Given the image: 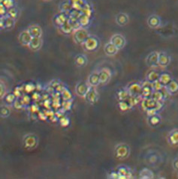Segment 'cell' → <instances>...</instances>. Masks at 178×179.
Instances as JSON below:
<instances>
[{
  "mask_svg": "<svg viewBox=\"0 0 178 179\" xmlns=\"http://www.w3.org/2000/svg\"><path fill=\"white\" fill-rule=\"evenodd\" d=\"M114 153L116 157L118 159H126L130 154V148L126 143H120L115 146Z\"/></svg>",
  "mask_w": 178,
  "mask_h": 179,
  "instance_id": "1",
  "label": "cell"
},
{
  "mask_svg": "<svg viewBox=\"0 0 178 179\" xmlns=\"http://www.w3.org/2000/svg\"><path fill=\"white\" fill-rule=\"evenodd\" d=\"M90 36L88 31L86 28L81 27L79 29L74 30L73 38L74 41L79 44H83V43L87 39V37Z\"/></svg>",
  "mask_w": 178,
  "mask_h": 179,
  "instance_id": "2",
  "label": "cell"
},
{
  "mask_svg": "<svg viewBox=\"0 0 178 179\" xmlns=\"http://www.w3.org/2000/svg\"><path fill=\"white\" fill-rule=\"evenodd\" d=\"M85 50L88 51H94L99 46V41L96 36H89L86 41L83 43Z\"/></svg>",
  "mask_w": 178,
  "mask_h": 179,
  "instance_id": "3",
  "label": "cell"
},
{
  "mask_svg": "<svg viewBox=\"0 0 178 179\" xmlns=\"http://www.w3.org/2000/svg\"><path fill=\"white\" fill-rule=\"evenodd\" d=\"M126 89L127 90L128 95L131 97H141L142 94V85L134 82L131 83L126 86Z\"/></svg>",
  "mask_w": 178,
  "mask_h": 179,
  "instance_id": "4",
  "label": "cell"
},
{
  "mask_svg": "<svg viewBox=\"0 0 178 179\" xmlns=\"http://www.w3.org/2000/svg\"><path fill=\"white\" fill-rule=\"evenodd\" d=\"M110 42H111L115 47H117L118 50H121L126 46V40L123 35H122L121 34H115L111 36Z\"/></svg>",
  "mask_w": 178,
  "mask_h": 179,
  "instance_id": "5",
  "label": "cell"
},
{
  "mask_svg": "<svg viewBox=\"0 0 178 179\" xmlns=\"http://www.w3.org/2000/svg\"><path fill=\"white\" fill-rule=\"evenodd\" d=\"M38 138L34 134H27L24 138V147L27 149H33L38 145Z\"/></svg>",
  "mask_w": 178,
  "mask_h": 179,
  "instance_id": "6",
  "label": "cell"
},
{
  "mask_svg": "<svg viewBox=\"0 0 178 179\" xmlns=\"http://www.w3.org/2000/svg\"><path fill=\"white\" fill-rule=\"evenodd\" d=\"M91 86L87 82H80L77 84L75 87V92L80 97H85Z\"/></svg>",
  "mask_w": 178,
  "mask_h": 179,
  "instance_id": "7",
  "label": "cell"
},
{
  "mask_svg": "<svg viewBox=\"0 0 178 179\" xmlns=\"http://www.w3.org/2000/svg\"><path fill=\"white\" fill-rule=\"evenodd\" d=\"M84 97L86 101L88 103H91V104H94V103L97 102L98 100V94L96 91V88L93 87V86H91L90 90H89L87 94Z\"/></svg>",
  "mask_w": 178,
  "mask_h": 179,
  "instance_id": "8",
  "label": "cell"
},
{
  "mask_svg": "<svg viewBox=\"0 0 178 179\" xmlns=\"http://www.w3.org/2000/svg\"><path fill=\"white\" fill-rule=\"evenodd\" d=\"M147 25L152 29H158L162 24V20L160 17L156 14H152L147 19Z\"/></svg>",
  "mask_w": 178,
  "mask_h": 179,
  "instance_id": "9",
  "label": "cell"
},
{
  "mask_svg": "<svg viewBox=\"0 0 178 179\" xmlns=\"http://www.w3.org/2000/svg\"><path fill=\"white\" fill-rule=\"evenodd\" d=\"M32 38H33V37L30 35V33L27 29L22 31L20 33L18 37L19 42H20L23 46H29Z\"/></svg>",
  "mask_w": 178,
  "mask_h": 179,
  "instance_id": "10",
  "label": "cell"
},
{
  "mask_svg": "<svg viewBox=\"0 0 178 179\" xmlns=\"http://www.w3.org/2000/svg\"><path fill=\"white\" fill-rule=\"evenodd\" d=\"M146 64L149 67H156L159 65V52H152L146 58Z\"/></svg>",
  "mask_w": 178,
  "mask_h": 179,
  "instance_id": "11",
  "label": "cell"
},
{
  "mask_svg": "<svg viewBox=\"0 0 178 179\" xmlns=\"http://www.w3.org/2000/svg\"><path fill=\"white\" fill-rule=\"evenodd\" d=\"M100 84L105 85L109 82L111 78V71L107 68H103L99 71Z\"/></svg>",
  "mask_w": 178,
  "mask_h": 179,
  "instance_id": "12",
  "label": "cell"
},
{
  "mask_svg": "<svg viewBox=\"0 0 178 179\" xmlns=\"http://www.w3.org/2000/svg\"><path fill=\"white\" fill-rule=\"evenodd\" d=\"M87 82L90 86L96 87L98 85L100 84V77L99 71H93L91 73L88 77Z\"/></svg>",
  "mask_w": 178,
  "mask_h": 179,
  "instance_id": "13",
  "label": "cell"
},
{
  "mask_svg": "<svg viewBox=\"0 0 178 179\" xmlns=\"http://www.w3.org/2000/svg\"><path fill=\"white\" fill-rule=\"evenodd\" d=\"M171 56L167 52H159V65L162 67H166L171 62Z\"/></svg>",
  "mask_w": 178,
  "mask_h": 179,
  "instance_id": "14",
  "label": "cell"
},
{
  "mask_svg": "<svg viewBox=\"0 0 178 179\" xmlns=\"http://www.w3.org/2000/svg\"><path fill=\"white\" fill-rule=\"evenodd\" d=\"M27 30L33 37H41V35H42V29L38 24H32L28 27Z\"/></svg>",
  "mask_w": 178,
  "mask_h": 179,
  "instance_id": "15",
  "label": "cell"
},
{
  "mask_svg": "<svg viewBox=\"0 0 178 179\" xmlns=\"http://www.w3.org/2000/svg\"><path fill=\"white\" fill-rule=\"evenodd\" d=\"M28 47L32 50H33V51H37V50H40L41 47H42V39H41V37H33Z\"/></svg>",
  "mask_w": 178,
  "mask_h": 179,
  "instance_id": "16",
  "label": "cell"
},
{
  "mask_svg": "<svg viewBox=\"0 0 178 179\" xmlns=\"http://www.w3.org/2000/svg\"><path fill=\"white\" fill-rule=\"evenodd\" d=\"M165 88L169 95H175L178 92V81L173 79Z\"/></svg>",
  "mask_w": 178,
  "mask_h": 179,
  "instance_id": "17",
  "label": "cell"
},
{
  "mask_svg": "<svg viewBox=\"0 0 178 179\" xmlns=\"http://www.w3.org/2000/svg\"><path fill=\"white\" fill-rule=\"evenodd\" d=\"M128 21H129V18H128V16L126 13H119L116 16V22L117 25L124 26L127 25Z\"/></svg>",
  "mask_w": 178,
  "mask_h": 179,
  "instance_id": "18",
  "label": "cell"
},
{
  "mask_svg": "<svg viewBox=\"0 0 178 179\" xmlns=\"http://www.w3.org/2000/svg\"><path fill=\"white\" fill-rule=\"evenodd\" d=\"M69 19V14L66 13L60 12V14L56 15L54 17V22L59 27L62 26L66 22V20Z\"/></svg>",
  "mask_w": 178,
  "mask_h": 179,
  "instance_id": "19",
  "label": "cell"
},
{
  "mask_svg": "<svg viewBox=\"0 0 178 179\" xmlns=\"http://www.w3.org/2000/svg\"><path fill=\"white\" fill-rule=\"evenodd\" d=\"M118 49L117 47H115L111 42H108L105 44V48H104V51L106 53V55L109 56H115L118 52Z\"/></svg>",
  "mask_w": 178,
  "mask_h": 179,
  "instance_id": "20",
  "label": "cell"
},
{
  "mask_svg": "<svg viewBox=\"0 0 178 179\" xmlns=\"http://www.w3.org/2000/svg\"><path fill=\"white\" fill-rule=\"evenodd\" d=\"M73 9L72 4H71L70 0H64L60 5V12L66 13L69 14V12Z\"/></svg>",
  "mask_w": 178,
  "mask_h": 179,
  "instance_id": "21",
  "label": "cell"
},
{
  "mask_svg": "<svg viewBox=\"0 0 178 179\" xmlns=\"http://www.w3.org/2000/svg\"><path fill=\"white\" fill-rule=\"evenodd\" d=\"M168 142L172 146H178V129L172 130L168 137Z\"/></svg>",
  "mask_w": 178,
  "mask_h": 179,
  "instance_id": "22",
  "label": "cell"
},
{
  "mask_svg": "<svg viewBox=\"0 0 178 179\" xmlns=\"http://www.w3.org/2000/svg\"><path fill=\"white\" fill-rule=\"evenodd\" d=\"M4 29L11 30L15 26V19L9 16H4Z\"/></svg>",
  "mask_w": 178,
  "mask_h": 179,
  "instance_id": "23",
  "label": "cell"
},
{
  "mask_svg": "<svg viewBox=\"0 0 178 179\" xmlns=\"http://www.w3.org/2000/svg\"><path fill=\"white\" fill-rule=\"evenodd\" d=\"M60 29L64 34H70L74 32V26L72 22L69 20V18L66 20V22L62 26H60Z\"/></svg>",
  "mask_w": 178,
  "mask_h": 179,
  "instance_id": "24",
  "label": "cell"
},
{
  "mask_svg": "<svg viewBox=\"0 0 178 179\" xmlns=\"http://www.w3.org/2000/svg\"><path fill=\"white\" fill-rule=\"evenodd\" d=\"M160 155H158L156 153H154V152H152V153L149 154L147 156V163H149V165L152 166H154L160 163Z\"/></svg>",
  "mask_w": 178,
  "mask_h": 179,
  "instance_id": "25",
  "label": "cell"
},
{
  "mask_svg": "<svg viewBox=\"0 0 178 179\" xmlns=\"http://www.w3.org/2000/svg\"><path fill=\"white\" fill-rule=\"evenodd\" d=\"M117 172L119 174V178H130L131 176H129V175H131L129 169L127 167H120L117 169Z\"/></svg>",
  "mask_w": 178,
  "mask_h": 179,
  "instance_id": "26",
  "label": "cell"
},
{
  "mask_svg": "<svg viewBox=\"0 0 178 179\" xmlns=\"http://www.w3.org/2000/svg\"><path fill=\"white\" fill-rule=\"evenodd\" d=\"M160 73H158L157 71H151L147 74V82H150V83H153V82L159 81L160 80Z\"/></svg>",
  "mask_w": 178,
  "mask_h": 179,
  "instance_id": "27",
  "label": "cell"
},
{
  "mask_svg": "<svg viewBox=\"0 0 178 179\" xmlns=\"http://www.w3.org/2000/svg\"><path fill=\"white\" fill-rule=\"evenodd\" d=\"M173 80L172 77L171 76V74L168 73H160V80L159 81L164 86H167V85L171 81Z\"/></svg>",
  "mask_w": 178,
  "mask_h": 179,
  "instance_id": "28",
  "label": "cell"
},
{
  "mask_svg": "<svg viewBox=\"0 0 178 179\" xmlns=\"http://www.w3.org/2000/svg\"><path fill=\"white\" fill-rule=\"evenodd\" d=\"M71 4H72L73 9L77 11H81L82 10L83 7L84 6L85 4L86 3V2L85 0H70Z\"/></svg>",
  "mask_w": 178,
  "mask_h": 179,
  "instance_id": "29",
  "label": "cell"
},
{
  "mask_svg": "<svg viewBox=\"0 0 178 179\" xmlns=\"http://www.w3.org/2000/svg\"><path fill=\"white\" fill-rule=\"evenodd\" d=\"M86 62H87V59L84 55H82V54H79V55L76 56L75 59V65L78 67H82V66H84L86 64Z\"/></svg>",
  "mask_w": 178,
  "mask_h": 179,
  "instance_id": "30",
  "label": "cell"
},
{
  "mask_svg": "<svg viewBox=\"0 0 178 179\" xmlns=\"http://www.w3.org/2000/svg\"><path fill=\"white\" fill-rule=\"evenodd\" d=\"M139 175H140L139 176L140 178H144V179L153 178V172L150 170V169L147 168H144L142 169L141 172H140Z\"/></svg>",
  "mask_w": 178,
  "mask_h": 179,
  "instance_id": "31",
  "label": "cell"
},
{
  "mask_svg": "<svg viewBox=\"0 0 178 179\" xmlns=\"http://www.w3.org/2000/svg\"><path fill=\"white\" fill-rule=\"evenodd\" d=\"M148 122L149 124H150L153 127H155V126H157L161 122V117L160 115L158 114H154L153 116H149L148 118Z\"/></svg>",
  "mask_w": 178,
  "mask_h": 179,
  "instance_id": "32",
  "label": "cell"
},
{
  "mask_svg": "<svg viewBox=\"0 0 178 179\" xmlns=\"http://www.w3.org/2000/svg\"><path fill=\"white\" fill-rule=\"evenodd\" d=\"M78 22H79V23H80L81 27L86 28V27H87L89 25H90V17L86 16V15H84V14H82L78 19Z\"/></svg>",
  "mask_w": 178,
  "mask_h": 179,
  "instance_id": "33",
  "label": "cell"
},
{
  "mask_svg": "<svg viewBox=\"0 0 178 179\" xmlns=\"http://www.w3.org/2000/svg\"><path fill=\"white\" fill-rule=\"evenodd\" d=\"M117 97H118L119 101H127V99L129 97V95H128L127 90L125 89L120 90L117 92Z\"/></svg>",
  "mask_w": 178,
  "mask_h": 179,
  "instance_id": "34",
  "label": "cell"
},
{
  "mask_svg": "<svg viewBox=\"0 0 178 179\" xmlns=\"http://www.w3.org/2000/svg\"><path fill=\"white\" fill-rule=\"evenodd\" d=\"M3 98L4 100H5V102H6L8 105H11L14 103L15 100L17 99V97H16V96L14 95V94L13 93V94H8V95H5Z\"/></svg>",
  "mask_w": 178,
  "mask_h": 179,
  "instance_id": "35",
  "label": "cell"
},
{
  "mask_svg": "<svg viewBox=\"0 0 178 179\" xmlns=\"http://www.w3.org/2000/svg\"><path fill=\"white\" fill-rule=\"evenodd\" d=\"M118 107L120 108V110L121 111H123V112L127 111L129 110L130 108H132L131 106L129 105V103L126 102V101H120L118 103Z\"/></svg>",
  "mask_w": 178,
  "mask_h": 179,
  "instance_id": "36",
  "label": "cell"
},
{
  "mask_svg": "<svg viewBox=\"0 0 178 179\" xmlns=\"http://www.w3.org/2000/svg\"><path fill=\"white\" fill-rule=\"evenodd\" d=\"M81 11L83 14L86 15V16L90 17L91 14H92V7H91L90 5H89V4L86 2V4H85L84 6L83 7L82 10H81Z\"/></svg>",
  "mask_w": 178,
  "mask_h": 179,
  "instance_id": "37",
  "label": "cell"
},
{
  "mask_svg": "<svg viewBox=\"0 0 178 179\" xmlns=\"http://www.w3.org/2000/svg\"><path fill=\"white\" fill-rule=\"evenodd\" d=\"M7 16H9L11 17H13L14 19H17L18 17V10L17 7H11V8H9L8 10V12H7Z\"/></svg>",
  "mask_w": 178,
  "mask_h": 179,
  "instance_id": "38",
  "label": "cell"
},
{
  "mask_svg": "<svg viewBox=\"0 0 178 179\" xmlns=\"http://www.w3.org/2000/svg\"><path fill=\"white\" fill-rule=\"evenodd\" d=\"M61 94L62 99H63L64 101H70V100H71V98H72V95H71V92H70L67 88H64L61 92Z\"/></svg>",
  "mask_w": 178,
  "mask_h": 179,
  "instance_id": "39",
  "label": "cell"
},
{
  "mask_svg": "<svg viewBox=\"0 0 178 179\" xmlns=\"http://www.w3.org/2000/svg\"><path fill=\"white\" fill-rule=\"evenodd\" d=\"M1 3L3 4L4 6L8 10L11 7H14V0H1Z\"/></svg>",
  "mask_w": 178,
  "mask_h": 179,
  "instance_id": "40",
  "label": "cell"
},
{
  "mask_svg": "<svg viewBox=\"0 0 178 179\" xmlns=\"http://www.w3.org/2000/svg\"><path fill=\"white\" fill-rule=\"evenodd\" d=\"M11 110L8 107H2L1 108V116L3 118H7L10 116Z\"/></svg>",
  "mask_w": 178,
  "mask_h": 179,
  "instance_id": "41",
  "label": "cell"
},
{
  "mask_svg": "<svg viewBox=\"0 0 178 179\" xmlns=\"http://www.w3.org/2000/svg\"><path fill=\"white\" fill-rule=\"evenodd\" d=\"M0 88H1V92H0V95H1V98H3L6 95V87H5V84L3 82H1L0 85Z\"/></svg>",
  "mask_w": 178,
  "mask_h": 179,
  "instance_id": "42",
  "label": "cell"
},
{
  "mask_svg": "<svg viewBox=\"0 0 178 179\" xmlns=\"http://www.w3.org/2000/svg\"><path fill=\"white\" fill-rule=\"evenodd\" d=\"M35 88V86H34L33 84L28 83L25 86V88H24V90H25L26 92H31L34 91Z\"/></svg>",
  "mask_w": 178,
  "mask_h": 179,
  "instance_id": "43",
  "label": "cell"
},
{
  "mask_svg": "<svg viewBox=\"0 0 178 179\" xmlns=\"http://www.w3.org/2000/svg\"><path fill=\"white\" fill-rule=\"evenodd\" d=\"M20 100H21L22 103H24V105H25L26 103V104L29 103L30 101H31V97H30L29 95H24L23 97H20Z\"/></svg>",
  "mask_w": 178,
  "mask_h": 179,
  "instance_id": "44",
  "label": "cell"
},
{
  "mask_svg": "<svg viewBox=\"0 0 178 179\" xmlns=\"http://www.w3.org/2000/svg\"><path fill=\"white\" fill-rule=\"evenodd\" d=\"M60 122L62 126H63V127H66V126H68V124H69V120L67 118L62 117L61 119L60 120Z\"/></svg>",
  "mask_w": 178,
  "mask_h": 179,
  "instance_id": "45",
  "label": "cell"
},
{
  "mask_svg": "<svg viewBox=\"0 0 178 179\" xmlns=\"http://www.w3.org/2000/svg\"><path fill=\"white\" fill-rule=\"evenodd\" d=\"M173 168L175 172H178V157H176L173 161Z\"/></svg>",
  "mask_w": 178,
  "mask_h": 179,
  "instance_id": "46",
  "label": "cell"
},
{
  "mask_svg": "<svg viewBox=\"0 0 178 179\" xmlns=\"http://www.w3.org/2000/svg\"><path fill=\"white\" fill-rule=\"evenodd\" d=\"M110 178H119V174L118 172H113L111 173V176H110Z\"/></svg>",
  "mask_w": 178,
  "mask_h": 179,
  "instance_id": "47",
  "label": "cell"
},
{
  "mask_svg": "<svg viewBox=\"0 0 178 179\" xmlns=\"http://www.w3.org/2000/svg\"><path fill=\"white\" fill-rule=\"evenodd\" d=\"M44 1H51V0H44Z\"/></svg>",
  "mask_w": 178,
  "mask_h": 179,
  "instance_id": "48",
  "label": "cell"
}]
</instances>
